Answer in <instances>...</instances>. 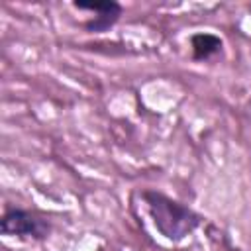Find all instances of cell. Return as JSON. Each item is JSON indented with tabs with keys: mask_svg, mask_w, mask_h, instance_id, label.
<instances>
[{
	"mask_svg": "<svg viewBox=\"0 0 251 251\" xmlns=\"http://www.w3.org/2000/svg\"><path fill=\"white\" fill-rule=\"evenodd\" d=\"M143 200L147 204V210L153 218L155 227L161 231L171 241H180L188 233H192L200 226V216L194 214L190 208L178 204L176 200H171L169 196L155 192V190H145Z\"/></svg>",
	"mask_w": 251,
	"mask_h": 251,
	"instance_id": "1",
	"label": "cell"
},
{
	"mask_svg": "<svg viewBox=\"0 0 251 251\" xmlns=\"http://www.w3.org/2000/svg\"><path fill=\"white\" fill-rule=\"evenodd\" d=\"M49 231V226L24 210H10L2 218V233L4 235H18V237H35L41 239Z\"/></svg>",
	"mask_w": 251,
	"mask_h": 251,
	"instance_id": "2",
	"label": "cell"
},
{
	"mask_svg": "<svg viewBox=\"0 0 251 251\" xmlns=\"http://www.w3.org/2000/svg\"><path fill=\"white\" fill-rule=\"evenodd\" d=\"M75 8L78 10H90L96 12L98 16L90 22L84 24L88 31H106L110 25H114L122 14V6L118 2H104V4H84V2H75Z\"/></svg>",
	"mask_w": 251,
	"mask_h": 251,
	"instance_id": "3",
	"label": "cell"
},
{
	"mask_svg": "<svg viewBox=\"0 0 251 251\" xmlns=\"http://www.w3.org/2000/svg\"><path fill=\"white\" fill-rule=\"evenodd\" d=\"M190 43H192V55L196 61L208 59L222 49V39L214 33H196L192 35Z\"/></svg>",
	"mask_w": 251,
	"mask_h": 251,
	"instance_id": "4",
	"label": "cell"
}]
</instances>
